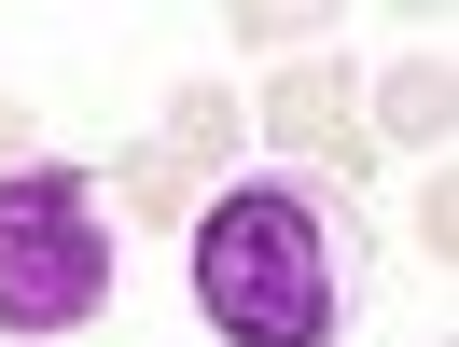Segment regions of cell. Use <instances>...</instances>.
Masks as SVG:
<instances>
[{"instance_id": "cell-1", "label": "cell", "mask_w": 459, "mask_h": 347, "mask_svg": "<svg viewBox=\"0 0 459 347\" xmlns=\"http://www.w3.org/2000/svg\"><path fill=\"white\" fill-rule=\"evenodd\" d=\"M376 292V223L348 208V181H237L195 208V319L223 347H334Z\"/></svg>"}, {"instance_id": "cell-2", "label": "cell", "mask_w": 459, "mask_h": 347, "mask_svg": "<svg viewBox=\"0 0 459 347\" xmlns=\"http://www.w3.org/2000/svg\"><path fill=\"white\" fill-rule=\"evenodd\" d=\"M112 306V223L84 167H14L0 181V334L56 347Z\"/></svg>"}, {"instance_id": "cell-3", "label": "cell", "mask_w": 459, "mask_h": 347, "mask_svg": "<svg viewBox=\"0 0 459 347\" xmlns=\"http://www.w3.org/2000/svg\"><path fill=\"white\" fill-rule=\"evenodd\" d=\"M264 140H279L307 181H348V167L376 153V140H362V97H348V56H334V42H320V56H292L279 84H264Z\"/></svg>"}, {"instance_id": "cell-4", "label": "cell", "mask_w": 459, "mask_h": 347, "mask_svg": "<svg viewBox=\"0 0 459 347\" xmlns=\"http://www.w3.org/2000/svg\"><path fill=\"white\" fill-rule=\"evenodd\" d=\"M98 195H126L140 223H195V208H209V167H181L168 140H140V153H112V167H98Z\"/></svg>"}, {"instance_id": "cell-5", "label": "cell", "mask_w": 459, "mask_h": 347, "mask_svg": "<svg viewBox=\"0 0 459 347\" xmlns=\"http://www.w3.org/2000/svg\"><path fill=\"white\" fill-rule=\"evenodd\" d=\"M376 125H390L403 153H446V56H403V70H390V112H376Z\"/></svg>"}, {"instance_id": "cell-6", "label": "cell", "mask_w": 459, "mask_h": 347, "mask_svg": "<svg viewBox=\"0 0 459 347\" xmlns=\"http://www.w3.org/2000/svg\"><path fill=\"white\" fill-rule=\"evenodd\" d=\"M223 140H237V97H223V84H181V112H168V153H181V167H209Z\"/></svg>"}, {"instance_id": "cell-7", "label": "cell", "mask_w": 459, "mask_h": 347, "mask_svg": "<svg viewBox=\"0 0 459 347\" xmlns=\"http://www.w3.org/2000/svg\"><path fill=\"white\" fill-rule=\"evenodd\" d=\"M14 167H42V153H29V112L0 97V181H14Z\"/></svg>"}, {"instance_id": "cell-8", "label": "cell", "mask_w": 459, "mask_h": 347, "mask_svg": "<svg viewBox=\"0 0 459 347\" xmlns=\"http://www.w3.org/2000/svg\"><path fill=\"white\" fill-rule=\"evenodd\" d=\"M431 347H446V334H431Z\"/></svg>"}]
</instances>
